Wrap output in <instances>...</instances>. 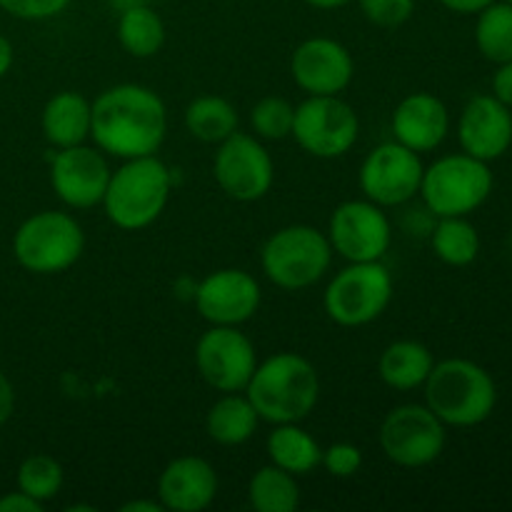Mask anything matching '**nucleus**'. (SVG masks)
<instances>
[{
    "label": "nucleus",
    "instance_id": "nucleus-1",
    "mask_svg": "<svg viewBox=\"0 0 512 512\" xmlns=\"http://www.w3.org/2000/svg\"><path fill=\"white\" fill-rule=\"evenodd\" d=\"M168 133V110L155 90L138 83L113 85L90 103V138L113 158L155 155Z\"/></svg>",
    "mask_w": 512,
    "mask_h": 512
},
{
    "label": "nucleus",
    "instance_id": "nucleus-2",
    "mask_svg": "<svg viewBox=\"0 0 512 512\" xmlns=\"http://www.w3.org/2000/svg\"><path fill=\"white\" fill-rule=\"evenodd\" d=\"M243 393L265 423H300L318 405L320 375L303 355L275 353L258 363Z\"/></svg>",
    "mask_w": 512,
    "mask_h": 512
},
{
    "label": "nucleus",
    "instance_id": "nucleus-3",
    "mask_svg": "<svg viewBox=\"0 0 512 512\" xmlns=\"http://www.w3.org/2000/svg\"><path fill=\"white\" fill-rule=\"evenodd\" d=\"M423 388L425 405L453 428L485 423L498 403V388L488 370L465 358L435 363Z\"/></svg>",
    "mask_w": 512,
    "mask_h": 512
},
{
    "label": "nucleus",
    "instance_id": "nucleus-4",
    "mask_svg": "<svg viewBox=\"0 0 512 512\" xmlns=\"http://www.w3.org/2000/svg\"><path fill=\"white\" fill-rule=\"evenodd\" d=\"M173 175L155 155L123 160L110 173L103 208L110 223L120 230H143L160 218L170 200Z\"/></svg>",
    "mask_w": 512,
    "mask_h": 512
},
{
    "label": "nucleus",
    "instance_id": "nucleus-5",
    "mask_svg": "<svg viewBox=\"0 0 512 512\" xmlns=\"http://www.w3.org/2000/svg\"><path fill=\"white\" fill-rule=\"evenodd\" d=\"M333 263L328 235L313 225H288L270 235L260 253L265 278L283 290H305L325 278Z\"/></svg>",
    "mask_w": 512,
    "mask_h": 512
},
{
    "label": "nucleus",
    "instance_id": "nucleus-6",
    "mask_svg": "<svg viewBox=\"0 0 512 512\" xmlns=\"http://www.w3.org/2000/svg\"><path fill=\"white\" fill-rule=\"evenodd\" d=\"M493 193V173L485 160L468 153L445 155L423 170L420 195L435 218H458L478 210Z\"/></svg>",
    "mask_w": 512,
    "mask_h": 512
},
{
    "label": "nucleus",
    "instance_id": "nucleus-7",
    "mask_svg": "<svg viewBox=\"0 0 512 512\" xmlns=\"http://www.w3.org/2000/svg\"><path fill=\"white\" fill-rule=\"evenodd\" d=\"M85 250L78 220L60 210L35 213L15 230L13 255L20 268L35 275H55L73 268Z\"/></svg>",
    "mask_w": 512,
    "mask_h": 512
},
{
    "label": "nucleus",
    "instance_id": "nucleus-8",
    "mask_svg": "<svg viewBox=\"0 0 512 512\" xmlns=\"http://www.w3.org/2000/svg\"><path fill=\"white\" fill-rule=\"evenodd\" d=\"M393 300V275L383 260L350 263L328 283L323 308L335 325L363 328L388 310Z\"/></svg>",
    "mask_w": 512,
    "mask_h": 512
},
{
    "label": "nucleus",
    "instance_id": "nucleus-9",
    "mask_svg": "<svg viewBox=\"0 0 512 512\" xmlns=\"http://www.w3.org/2000/svg\"><path fill=\"white\" fill-rule=\"evenodd\" d=\"M358 135V113L338 95H308L295 108L293 138L313 158H343L358 143Z\"/></svg>",
    "mask_w": 512,
    "mask_h": 512
},
{
    "label": "nucleus",
    "instance_id": "nucleus-10",
    "mask_svg": "<svg viewBox=\"0 0 512 512\" xmlns=\"http://www.w3.org/2000/svg\"><path fill=\"white\" fill-rule=\"evenodd\" d=\"M380 448L400 468H425L445 450V423L428 405H398L380 425Z\"/></svg>",
    "mask_w": 512,
    "mask_h": 512
},
{
    "label": "nucleus",
    "instance_id": "nucleus-11",
    "mask_svg": "<svg viewBox=\"0 0 512 512\" xmlns=\"http://www.w3.org/2000/svg\"><path fill=\"white\" fill-rule=\"evenodd\" d=\"M213 175L228 198L238 203H255L273 188L275 165L260 138L235 130L230 138L218 143Z\"/></svg>",
    "mask_w": 512,
    "mask_h": 512
},
{
    "label": "nucleus",
    "instance_id": "nucleus-12",
    "mask_svg": "<svg viewBox=\"0 0 512 512\" xmlns=\"http://www.w3.org/2000/svg\"><path fill=\"white\" fill-rule=\"evenodd\" d=\"M195 368L218 393H243L258 368L253 340L230 325H210L195 345Z\"/></svg>",
    "mask_w": 512,
    "mask_h": 512
},
{
    "label": "nucleus",
    "instance_id": "nucleus-13",
    "mask_svg": "<svg viewBox=\"0 0 512 512\" xmlns=\"http://www.w3.org/2000/svg\"><path fill=\"white\" fill-rule=\"evenodd\" d=\"M328 240L333 253L348 263H370L383 260L393 243V228L383 208L365 200L340 203L330 215Z\"/></svg>",
    "mask_w": 512,
    "mask_h": 512
},
{
    "label": "nucleus",
    "instance_id": "nucleus-14",
    "mask_svg": "<svg viewBox=\"0 0 512 512\" xmlns=\"http://www.w3.org/2000/svg\"><path fill=\"white\" fill-rule=\"evenodd\" d=\"M423 160L420 153L405 148L398 140L370 150L360 165V190L370 203L380 208L405 205L420 193L423 183Z\"/></svg>",
    "mask_w": 512,
    "mask_h": 512
},
{
    "label": "nucleus",
    "instance_id": "nucleus-15",
    "mask_svg": "<svg viewBox=\"0 0 512 512\" xmlns=\"http://www.w3.org/2000/svg\"><path fill=\"white\" fill-rule=\"evenodd\" d=\"M193 298L205 323L240 328L255 318L263 293H260L258 280L248 270L223 268L200 280Z\"/></svg>",
    "mask_w": 512,
    "mask_h": 512
},
{
    "label": "nucleus",
    "instance_id": "nucleus-16",
    "mask_svg": "<svg viewBox=\"0 0 512 512\" xmlns=\"http://www.w3.org/2000/svg\"><path fill=\"white\" fill-rule=\"evenodd\" d=\"M110 165L103 150L88 145L58 150L50 165V185L68 208L88 210L103 203L110 183Z\"/></svg>",
    "mask_w": 512,
    "mask_h": 512
},
{
    "label": "nucleus",
    "instance_id": "nucleus-17",
    "mask_svg": "<svg viewBox=\"0 0 512 512\" xmlns=\"http://www.w3.org/2000/svg\"><path fill=\"white\" fill-rule=\"evenodd\" d=\"M290 75L308 95H340L355 75L350 50L333 38H308L290 58Z\"/></svg>",
    "mask_w": 512,
    "mask_h": 512
},
{
    "label": "nucleus",
    "instance_id": "nucleus-18",
    "mask_svg": "<svg viewBox=\"0 0 512 512\" xmlns=\"http://www.w3.org/2000/svg\"><path fill=\"white\" fill-rule=\"evenodd\" d=\"M458 140L463 153L473 158L498 160L512 145V113L495 95H475L458 120Z\"/></svg>",
    "mask_w": 512,
    "mask_h": 512
},
{
    "label": "nucleus",
    "instance_id": "nucleus-19",
    "mask_svg": "<svg viewBox=\"0 0 512 512\" xmlns=\"http://www.w3.org/2000/svg\"><path fill=\"white\" fill-rule=\"evenodd\" d=\"M218 495V475L203 458L183 455L165 465L158 478V500L165 510L200 512Z\"/></svg>",
    "mask_w": 512,
    "mask_h": 512
},
{
    "label": "nucleus",
    "instance_id": "nucleus-20",
    "mask_svg": "<svg viewBox=\"0 0 512 512\" xmlns=\"http://www.w3.org/2000/svg\"><path fill=\"white\" fill-rule=\"evenodd\" d=\"M450 130V113L433 93H413L398 103L393 113V135L415 153L438 148Z\"/></svg>",
    "mask_w": 512,
    "mask_h": 512
},
{
    "label": "nucleus",
    "instance_id": "nucleus-21",
    "mask_svg": "<svg viewBox=\"0 0 512 512\" xmlns=\"http://www.w3.org/2000/svg\"><path fill=\"white\" fill-rule=\"evenodd\" d=\"M43 135L53 148H73L90 138V103L80 93H55L43 108Z\"/></svg>",
    "mask_w": 512,
    "mask_h": 512
},
{
    "label": "nucleus",
    "instance_id": "nucleus-22",
    "mask_svg": "<svg viewBox=\"0 0 512 512\" xmlns=\"http://www.w3.org/2000/svg\"><path fill=\"white\" fill-rule=\"evenodd\" d=\"M433 353L418 340H395L383 350L378 360V373L388 388L408 393L423 388L433 370Z\"/></svg>",
    "mask_w": 512,
    "mask_h": 512
},
{
    "label": "nucleus",
    "instance_id": "nucleus-23",
    "mask_svg": "<svg viewBox=\"0 0 512 512\" xmlns=\"http://www.w3.org/2000/svg\"><path fill=\"white\" fill-rule=\"evenodd\" d=\"M260 423V415L255 413L253 403L248 395L240 393H223V398L215 400L213 408L208 410L205 418V430H208L210 440L225 448H238V445L248 443L255 435Z\"/></svg>",
    "mask_w": 512,
    "mask_h": 512
},
{
    "label": "nucleus",
    "instance_id": "nucleus-24",
    "mask_svg": "<svg viewBox=\"0 0 512 512\" xmlns=\"http://www.w3.org/2000/svg\"><path fill=\"white\" fill-rule=\"evenodd\" d=\"M265 450H268L270 463L288 470L295 478L310 475L323 460V448L318 445V440L305 433L298 423L275 425L273 433L268 435Z\"/></svg>",
    "mask_w": 512,
    "mask_h": 512
},
{
    "label": "nucleus",
    "instance_id": "nucleus-25",
    "mask_svg": "<svg viewBox=\"0 0 512 512\" xmlns=\"http://www.w3.org/2000/svg\"><path fill=\"white\" fill-rule=\"evenodd\" d=\"M185 128L200 143H223L238 130V110L220 95H200L185 108Z\"/></svg>",
    "mask_w": 512,
    "mask_h": 512
},
{
    "label": "nucleus",
    "instance_id": "nucleus-26",
    "mask_svg": "<svg viewBox=\"0 0 512 512\" xmlns=\"http://www.w3.org/2000/svg\"><path fill=\"white\" fill-rule=\"evenodd\" d=\"M118 40L133 58H153L165 43V23L148 5L118 13Z\"/></svg>",
    "mask_w": 512,
    "mask_h": 512
},
{
    "label": "nucleus",
    "instance_id": "nucleus-27",
    "mask_svg": "<svg viewBox=\"0 0 512 512\" xmlns=\"http://www.w3.org/2000/svg\"><path fill=\"white\" fill-rule=\"evenodd\" d=\"M248 500L258 512H293L300 505V485L295 475L270 463L250 478Z\"/></svg>",
    "mask_w": 512,
    "mask_h": 512
},
{
    "label": "nucleus",
    "instance_id": "nucleus-28",
    "mask_svg": "<svg viewBox=\"0 0 512 512\" xmlns=\"http://www.w3.org/2000/svg\"><path fill=\"white\" fill-rule=\"evenodd\" d=\"M430 243H433V253L438 255V260L453 265V268H465V265L475 263L480 253V235L465 215L438 218Z\"/></svg>",
    "mask_w": 512,
    "mask_h": 512
},
{
    "label": "nucleus",
    "instance_id": "nucleus-29",
    "mask_svg": "<svg viewBox=\"0 0 512 512\" xmlns=\"http://www.w3.org/2000/svg\"><path fill=\"white\" fill-rule=\"evenodd\" d=\"M475 43L483 58L490 63H508L512 60V5L500 0L490 3L478 13L475 23Z\"/></svg>",
    "mask_w": 512,
    "mask_h": 512
},
{
    "label": "nucleus",
    "instance_id": "nucleus-30",
    "mask_svg": "<svg viewBox=\"0 0 512 512\" xmlns=\"http://www.w3.org/2000/svg\"><path fill=\"white\" fill-rule=\"evenodd\" d=\"M63 483V465L45 453L30 455L18 468V490H23L25 495L43 505L50 503L63 490Z\"/></svg>",
    "mask_w": 512,
    "mask_h": 512
},
{
    "label": "nucleus",
    "instance_id": "nucleus-31",
    "mask_svg": "<svg viewBox=\"0 0 512 512\" xmlns=\"http://www.w3.org/2000/svg\"><path fill=\"white\" fill-rule=\"evenodd\" d=\"M295 105L278 95L258 100L250 110V128L260 140H285L293 135Z\"/></svg>",
    "mask_w": 512,
    "mask_h": 512
},
{
    "label": "nucleus",
    "instance_id": "nucleus-32",
    "mask_svg": "<svg viewBox=\"0 0 512 512\" xmlns=\"http://www.w3.org/2000/svg\"><path fill=\"white\" fill-rule=\"evenodd\" d=\"M365 20L378 28H400L415 13V0H358Z\"/></svg>",
    "mask_w": 512,
    "mask_h": 512
},
{
    "label": "nucleus",
    "instance_id": "nucleus-33",
    "mask_svg": "<svg viewBox=\"0 0 512 512\" xmlns=\"http://www.w3.org/2000/svg\"><path fill=\"white\" fill-rule=\"evenodd\" d=\"M320 465H323L333 478L348 480L363 468V453H360L358 445L353 443H333L330 448L323 450Z\"/></svg>",
    "mask_w": 512,
    "mask_h": 512
},
{
    "label": "nucleus",
    "instance_id": "nucleus-34",
    "mask_svg": "<svg viewBox=\"0 0 512 512\" xmlns=\"http://www.w3.org/2000/svg\"><path fill=\"white\" fill-rule=\"evenodd\" d=\"M68 5L70 0H0V8L20 20H50Z\"/></svg>",
    "mask_w": 512,
    "mask_h": 512
},
{
    "label": "nucleus",
    "instance_id": "nucleus-35",
    "mask_svg": "<svg viewBox=\"0 0 512 512\" xmlns=\"http://www.w3.org/2000/svg\"><path fill=\"white\" fill-rule=\"evenodd\" d=\"M45 505L33 500L30 495H25L23 490L18 493H8L0 498V512H40Z\"/></svg>",
    "mask_w": 512,
    "mask_h": 512
},
{
    "label": "nucleus",
    "instance_id": "nucleus-36",
    "mask_svg": "<svg viewBox=\"0 0 512 512\" xmlns=\"http://www.w3.org/2000/svg\"><path fill=\"white\" fill-rule=\"evenodd\" d=\"M493 95L505 103L508 108H512V60L508 63H500L498 73L493 78Z\"/></svg>",
    "mask_w": 512,
    "mask_h": 512
},
{
    "label": "nucleus",
    "instance_id": "nucleus-37",
    "mask_svg": "<svg viewBox=\"0 0 512 512\" xmlns=\"http://www.w3.org/2000/svg\"><path fill=\"white\" fill-rule=\"evenodd\" d=\"M15 413V388L8 375L0 370V425L8 423Z\"/></svg>",
    "mask_w": 512,
    "mask_h": 512
},
{
    "label": "nucleus",
    "instance_id": "nucleus-38",
    "mask_svg": "<svg viewBox=\"0 0 512 512\" xmlns=\"http://www.w3.org/2000/svg\"><path fill=\"white\" fill-rule=\"evenodd\" d=\"M490 3H493V0H440V5H443V8L453 10V13H458V15L480 13V10L488 8Z\"/></svg>",
    "mask_w": 512,
    "mask_h": 512
},
{
    "label": "nucleus",
    "instance_id": "nucleus-39",
    "mask_svg": "<svg viewBox=\"0 0 512 512\" xmlns=\"http://www.w3.org/2000/svg\"><path fill=\"white\" fill-rule=\"evenodd\" d=\"M165 508L160 505V500L155 503V500H130V503H125L120 512H163Z\"/></svg>",
    "mask_w": 512,
    "mask_h": 512
},
{
    "label": "nucleus",
    "instance_id": "nucleus-40",
    "mask_svg": "<svg viewBox=\"0 0 512 512\" xmlns=\"http://www.w3.org/2000/svg\"><path fill=\"white\" fill-rule=\"evenodd\" d=\"M13 45H10V40L5 38V35H0V78H3L5 73L10 70V65H13Z\"/></svg>",
    "mask_w": 512,
    "mask_h": 512
},
{
    "label": "nucleus",
    "instance_id": "nucleus-41",
    "mask_svg": "<svg viewBox=\"0 0 512 512\" xmlns=\"http://www.w3.org/2000/svg\"><path fill=\"white\" fill-rule=\"evenodd\" d=\"M310 8H318V10H335V8H343L348 5L350 0H305Z\"/></svg>",
    "mask_w": 512,
    "mask_h": 512
},
{
    "label": "nucleus",
    "instance_id": "nucleus-42",
    "mask_svg": "<svg viewBox=\"0 0 512 512\" xmlns=\"http://www.w3.org/2000/svg\"><path fill=\"white\" fill-rule=\"evenodd\" d=\"M110 8L118 10V13H125L130 8H138V5H148L150 0H108Z\"/></svg>",
    "mask_w": 512,
    "mask_h": 512
},
{
    "label": "nucleus",
    "instance_id": "nucleus-43",
    "mask_svg": "<svg viewBox=\"0 0 512 512\" xmlns=\"http://www.w3.org/2000/svg\"><path fill=\"white\" fill-rule=\"evenodd\" d=\"M505 3H510V5H512V0H505Z\"/></svg>",
    "mask_w": 512,
    "mask_h": 512
},
{
    "label": "nucleus",
    "instance_id": "nucleus-44",
    "mask_svg": "<svg viewBox=\"0 0 512 512\" xmlns=\"http://www.w3.org/2000/svg\"><path fill=\"white\" fill-rule=\"evenodd\" d=\"M510 243H512V240H510Z\"/></svg>",
    "mask_w": 512,
    "mask_h": 512
}]
</instances>
